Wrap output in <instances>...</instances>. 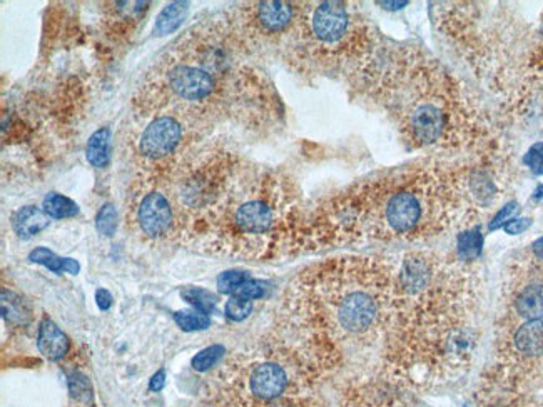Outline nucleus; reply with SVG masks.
Returning <instances> with one entry per match:
<instances>
[{"label": "nucleus", "mask_w": 543, "mask_h": 407, "mask_svg": "<svg viewBox=\"0 0 543 407\" xmlns=\"http://www.w3.org/2000/svg\"><path fill=\"white\" fill-rule=\"evenodd\" d=\"M236 86L229 36L214 26L194 27L147 74L136 99L146 116L169 114L181 121H202L223 106Z\"/></svg>", "instance_id": "1"}, {"label": "nucleus", "mask_w": 543, "mask_h": 407, "mask_svg": "<svg viewBox=\"0 0 543 407\" xmlns=\"http://www.w3.org/2000/svg\"><path fill=\"white\" fill-rule=\"evenodd\" d=\"M387 287L372 262L334 261L301 277L293 311L323 344H363L377 336L387 316Z\"/></svg>", "instance_id": "2"}, {"label": "nucleus", "mask_w": 543, "mask_h": 407, "mask_svg": "<svg viewBox=\"0 0 543 407\" xmlns=\"http://www.w3.org/2000/svg\"><path fill=\"white\" fill-rule=\"evenodd\" d=\"M289 211V194L271 174L236 169L219 202L202 227L209 249L258 256Z\"/></svg>", "instance_id": "3"}, {"label": "nucleus", "mask_w": 543, "mask_h": 407, "mask_svg": "<svg viewBox=\"0 0 543 407\" xmlns=\"http://www.w3.org/2000/svg\"><path fill=\"white\" fill-rule=\"evenodd\" d=\"M445 182L429 174L402 176L364 186L343 197L333 207V219L354 226L363 221L383 234H412L440 209Z\"/></svg>", "instance_id": "4"}, {"label": "nucleus", "mask_w": 543, "mask_h": 407, "mask_svg": "<svg viewBox=\"0 0 543 407\" xmlns=\"http://www.w3.org/2000/svg\"><path fill=\"white\" fill-rule=\"evenodd\" d=\"M296 22L304 41L319 52H342L357 41V17L344 2L299 7Z\"/></svg>", "instance_id": "5"}, {"label": "nucleus", "mask_w": 543, "mask_h": 407, "mask_svg": "<svg viewBox=\"0 0 543 407\" xmlns=\"http://www.w3.org/2000/svg\"><path fill=\"white\" fill-rule=\"evenodd\" d=\"M402 114L403 127L422 146L445 141L453 127L450 102L442 91H413V97L403 104Z\"/></svg>", "instance_id": "6"}, {"label": "nucleus", "mask_w": 543, "mask_h": 407, "mask_svg": "<svg viewBox=\"0 0 543 407\" xmlns=\"http://www.w3.org/2000/svg\"><path fill=\"white\" fill-rule=\"evenodd\" d=\"M152 187H147L142 194H137L132 217L137 231L149 241H172L181 237L179 216L169 192L152 179Z\"/></svg>", "instance_id": "7"}, {"label": "nucleus", "mask_w": 543, "mask_h": 407, "mask_svg": "<svg viewBox=\"0 0 543 407\" xmlns=\"http://www.w3.org/2000/svg\"><path fill=\"white\" fill-rule=\"evenodd\" d=\"M184 126L181 119L169 114L154 116L142 131L137 142V154L142 161L154 167L156 172L166 171L176 162L182 147Z\"/></svg>", "instance_id": "8"}, {"label": "nucleus", "mask_w": 543, "mask_h": 407, "mask_svg": "<svg viewBox=\"0 0 543 407\" xmlns=\"http://www.w3.org/2000/svg\"><path fill=\"white\" fill-rule=\"evenodd\" d=\"M298 11L289 2H258L249 9V21L261 34H283L296 24Z\"/></svg>", "instance_id": "9"}, {"label": "nucleus", "mask_w": 543, "mask_h": 407, "mask_svg": "<svg viewBox=\"0 0 543 407\" xmlns=\"http://www.w3.org/2000/svg\"><path fill=\"white\" fill-rule=\"evenodd\" d=\"M37 347L49 361H61L71 349V341L51 319H44L39 326Z\"/></svg>", "instance_id": "10"}, {"label": "nucleus", "mask_w": 543, "mask_h": 407, "mask_svg": "<svg viewBox=\"0 0 543 407\" xmlns=\"http://www.w3.org/2000/svg\"><path fill=\"white\" fill-rule=\"evenodd\" d=\"M49 226V216L42 209L34 206H26L12 216V227L16 234L22 239H31Z\"/></svg>", "instance_id": "11"}, {"label": "nucleus", "mask_w": 543, "mask_h": 407, "mask_svg": "<svg viewBox=\"0 0 543 407\" xmlns=\"http://www.w3.org/2000/svg\"><path fill=\"white\" fill-rule=\"evenodd\" d=\"M515 347L518 352L525 356H542L543 354V319L528 321L515 334Z\"/></svg>", "instance_id": "12"}, {"label": "nucleus", "mask_w": 543, "mask_h": 407, "mask_svg": "<svg viewBox=\"0 0 543 407\" xmlns=\"http://www.w3.org/2000/svg\"><path fill=\"white\" fill-rule=\"evenodd\" d=\"M515 309L523 319L540 321L543 319V286L532 284L518 294Z\"/></svg>", "instance_id": "13"}, {"label": "nucleus", "mask_w": 543, "mask_h": 407, "mask_svg": "<svg viewBox=\"0 0 543 407\" xmlns=\"http://www.w3.org/2000/svg\"><path fill=\"white\" fill-rule=\"evenodd\" d=\"M189 12V4L187 2H171L162 9V12L157 17L154 32L157 36H169L174 31H177L184 22Z\"/></svg>", "instance_id": "14"}, {"label": "nucleus", "mask_w": 543, "mask_h": 407, "mask_svg": "<svg viewBox=\"0 0 543 407\" xmlns=\"http://www.w3.org/2000/svg\"><path fill=\"white\" fill-rule=\"evenodd\" d=\"M111 131L109 129H99L91 136L87 142L86 156L87 161L92 164L94 167H106L109 161H111Z\"/></svg>", "instance_id": "15"}, {"label": "nucleus", "mask_w": 543, "mask_h": 407, "mask_svg": "<svg viewBox=\"0 0 543 407\" xmlns=\"http://www.w3.org/2000/svg\"><path fill=\"white\" fill-rule=\"evenodd\" d=\"M29 261L36 262L47 267L49 271L56 272V274H62V272H69V274H77L79 272V262L69 257H59L54 254L52 251L46 249V247H37L29 254Z\"/></svg>", "instance_id": "16"}, {"label": "nucleus", "mask_w": 543, "mask_h": 407, "mask_svg": "<svg viewBox=\"0 0 543 407\" xmlns=\"http://www.w3.org/2000/svg\"><path fill=\"white\" fill-rule=\"evenodd\" d=\"M2 314L4 319L16 326L27 324L31 319V311L27 309L24 301L7 289H2Z\"/></svg>", "instance_id": "17"}, {"label": "nucleus", "mask_w": 543, "mask_h": 407, "mask_svg": "<svg viewBox=\"0 0 543 407\" xmlns=\"http://www.w3.org/2000/svg\"><path fill=\"white\" fill-rule=\"evenodd\" d=\"M44 212L51 219H67L79 214V206L66 196L51 192L44 199Z\"/></svg>", "instance_id": "18"}, {"label": "nucleus", "mask_w": 543, "mask_h": 407, "mask_svg": "<svg viewBox=\"0 0 543 407\" xmlns=\"http://www.w3.org/2000/svg\"><path fill=\"white\" fill-rule=\"evenodd\" d=\"M181 296L189 302V304L194 307L196 311L202 312V314L209 316L212 309L216 306V296L212 292L201 289V287H189V289H184L181 292Z\"/></svg>", "instance_id": "19"}, {"label": "nucleus", "mask_w": 543, "mask_h": 407, "mask_svg": "<svg viewBox=\"0 0 543 407\" xmlns=\"http://www.w3.org/2000/svg\"><path fill=\"white\" fill-rule=\"evenodd\" d=\"M224 352H226L224 347L219 346V344L206 347V349L199 351L194 356V359H192V369L197 371V372L211 371L212 367L217 366L221 361H223Z\"/></svg>", "instance_id": "20"}, {"label": "nucleus", "mask_w": 543, "mask_h": 407, "mask_svg": "<svg viewBox=\"0 0 543 407\" xmlns=\"http://www.w3.org/2000/svg\"><path fill=\"white\" fill-rule=\"evenodd\" d=\"M176 324L181 327L182 331H202L207 329L211 324L209 316L202 314L199 311H191V312H176L174 314Z\"/></svg>", "instance_id": "21"}, {"label": "nucleus", "mask_w": 543, "mask_h": 407, "mask_svg": "<svg viewBox=\"0 0 543 407\" xmlns=\"http://www.w3.org/2000/svg\"><path fill=\"white\" fill-rule=\"evenodd\" d=\"M249 279L251 277L241 271L223 272V274L217 277V289H219L221 294L234 296Z\"/></svg>", "instance_id": "22"}, {"label": "nucleus", "mask_w": 543, "mask_h": 407, "mask_svg": "<svg viewBox=\"0 0 543 407\" xmlns=\"http://www.w3.org/2000/svg\"><path fill=\"white\" fill-rule=\"evenodd\" d=\"M96 227H97L99 234H102L106 237H111L116 234L117 212L112 204H104L101 209H99L97 217H96Z\"/></svg>", "instance_id": "23"}, {"label": "nucleus", "mask_w": 543, "mask_h": 407, "mask_svg": "<svg viewBox=\"0 0 543 407\" xmlns=\"http://www.w3.org/2000/svg\"><path fill=\"white\" fill-rule=\"evenodd\" d=\"M251 311H253V301L246 299V297L239 296H231L229 301L224 306V314L229 317L231 321H244L246 317H249Z\"/></svg>", "instance_id": "24"}, {"label": "nucleus", "mask_w": 543, "mask_h": 407, "mask_svg": "<svg viewBox=\"0 0 543 407\" xmlns=\"http://www.w3.org/2000/svg\"><path fill=\"white\" fill-rule=\"evenodd\" d=\"M458 251L463 257L467 259H472V257H477L480 254L482 251V236L478 231H472V232H465V234L460 236L458 239Z\"/></svg>", "instance_id": "25"}, {"label": "nucleus", "mask_w": 543, "mask_h": 407, "mask_svg": "<svg viewBox=\"0 0 543 407\" xmlns=\"http://www.w3.org/2000/svg\"><path fill=\"white\" fill-rule=\"evenodd\" d=\"M69 389H71V396L76 397V399H84L87 401L91 397V386H89V381L86 376L77 374L74 372L72 376H69Z\"/></svg>", "instance_id": "26"}, {"label": "nucleus", "mask_w": 543, "mask_h": 407, "mask_svg": "<svg viewBox=\"0 0 543 407\" xmlns=\"http://www.w3.org/2000/svg\"><path fill=\"white\" fill-rule=\"evenodd\" d=\"M525 162L535 174H543V144H537L527 154Z\"/></svg>", "instance_id": "27"}, {"label": "nucleus", "mask_w": 543, "mask_h": 407, "mask_svg": "<svg viewBox=\"0 0 543 407\" xmlns=\"http://www.w3.org/2000/svg\"><path fill=\"white\" fill-rule=\"evenodd\" d=\"M96 302L99 306V309L101 311H109L112 306V296L111 292L106 291V289H99L96 292Z\"/></svg>", "instance_id": "28"}, {"label": "nucleus", "mask_w": 543, "mask_h": 407, "mask_svg": "<svg viewBox=\"0 0 543 407\" xmlns=\"http://www.w3.org/2000/svg\"><path fill=\"white\" fill-rule=\"evenodd\" d=\"M528 226H530V221L528 219H515V221L508 222V224L505 226V231L508 232V234H520V232L525 231Z\"/></svg>", "instance_id": "29"}, {"label": "nucleus", "mask_w": 543, "mask_h": 407, "mask_svg": "<svg viewBox=\"0 0 543 407\" xmlns=\"http://www.w3.org/2000/svg\"><path fill=\"white\" fill-rule=\"evenodd\" d=\"M513 211H515V204H510V206H507V207H503V209L500 211V212H498V214H497V217H495V219H493V222H492V229H497V227L498 226H500V224H503V222H505V219H508V217H510L512 214H513Z\"/></svg>", "instance_id": "30"}, {"label": "nucleus", "mask_w": 543, "mask_h": 407, "mask_svg": "<svg viewBox=\"0 0 543 407\" xmlns=\"http://www.w3.org/2000/svg\"><path fill=\"white\" fill-rule=\"evenodd\" d=\"M164 386H166V372H164V369H161L159 372H156V374L151 377L149 389L152 392H159V391H162V387Z\"/></svg>", "instance_id": "31"}, {"label": "nucleus", "mask_w": 543, "mask_h": 407, "mask_svg": "<svg viewBox=\"0 0 543 407\" xmlns=\"http://www.w3.org/2000/svg\"><path fill=\"white\" fill-rule=\"evenodd\" d=\"M533 252H535V256L538 257V259L543 261V237H540V239L533 244Z\"/></svg>", "instance_id": "32"}]
</instances>
